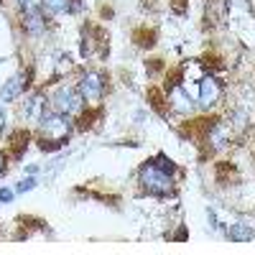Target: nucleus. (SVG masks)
<instances>
[{
  "mask_svg": "<svg viewBox=\"0 0 255 255\" xmlns=\"http://www.w3.org/2000/svg\"><path fill=\"white\" fill-rule=\"evenodd\" d=\"M23 87H26V74H15L13 79L5 82V87L0 90V97H3L5 102H10V100H15L20 95V90H23Z\"/></svg>",
  "mask_w": 255,
  "mask_h": 255,
  "instance_id": "nucleus-6",
  "label": "nucleus"
},
{
  "mask_svg": "<svg viewBox=\"0 0 255 255\" xmlns=\"http://www.w3.org/2000/svg\"><path fill=\"white\" fill-rule=\"evenodd\" d=\"M41 133H44V143L49 140V148H56V145H61V140L69 135V130H72V123H69V118L67 115H61V113H44L41 115Z\"/></svg>",
  "mask_w": 255,
  "mask_h": 255,
  "instance_id": "nucleus-2",
  "label": "nucleus"
},
{
  "mask_svg": "<svg viewBox=\"0 0 255 255\" xmlns=\"http://www.w3.org/2000/svg\"><path fill=\"white\" fill-rule=\"evenodd\" d=\"M79 90H82V97H87V100H100L102 97V90H105V84H102V77L100 74H87L82 79L79 84Z\"/></svg>",
  "mask_w": 255,
  "mask_h": 255,
  "instance_id": "nucleus-5",
  "label": "nucleus"
},
{
  "mask_svg": "<svg viewBox=\"0 0 255 255\" xmlns=\"http://www.w3.org/2000/svg\"><path fill=\"white\" fill-rule=\"evenodd\" d=\"M33 184H36L33 179H26V181H20V184H18V191H28V189H33Z\"/></svg>",
  "mask_w": 255,
  "mask_h": 255,
  "instance_id": "nucleus-10",
  "label": "nucleus"
},
{
  "mask_svg": "<svg viewBox=\"0 0 255 255\" xmlns=\"http://www.w3.org/2000/svg\"><path fill=\"white\" fill-rule=\"evenodd\" d=\"M220 82L215 77H202L199 82V105L202 108H212L217 100H220Z\"/></svg>",
  "mask_w": 255,
  "mask_h": 255,
  "instance_id": "nucleus-4",
  "label": "nucleus"
},
{
  "mask_svg": "<svg viewBox=\"0 0 255 255\" xmlns=\"http://www.w3.org/2000/svg\"><path fill=\"white\" fill-rule=\"evenodd\" d=\"M51 105L54 110L61 113V115H72V113H79L82 110V95L69 90V87H59L51 97Z\"/></svg>",
  "mask_w": 255,
  "mask_h": 255,
  "instance_id": "nucleus-3",
  "label": "nucleus"
},
{
  "mask_svg": "<svg viewBox=\"0 0 255 255\" xmlns=\"http://www.w3.org/2000/svg\"><path fill=\"white\" fill-rule=\"evenodd\" d=\"M3 125H5V113L0 110V130H3Z\"/></svg>",
  "mask_w": 255,
  "mask_h": 255,
  "instance_id": "nucleus-12",
  "label": "nucleus"
},
{
  "mask_svg": "<svg viewBox=\"0 0 255 255\" xmlns=\"http://www.w3.org/2000/svg\"><path fill=\"white\" fill-rule=\"evenodd\" d=\"M174 166H166V161H148L143 168H140V184L151 191V194H168L174 189Z\"/></svg>",
  "mask_w": 255,
  "mask_h": 255,
  "instance_id": "nucleus-1",
  "label": "nucleus"
},
{
  "mask_svg": "<svg viewBox=\"0 0 255 255\" xmlns=\"http://www.w3.org/2000/svg\"><path fill=\"white\" fill-rule=\"evenodd\" d=\"M41 5L49 13H67L72 10V0H41Z\"/></svg>",
  "mask_w": 255,
  "mask_h": 255,
  "instance_id": "nucleus-8",
  "label": "nucleus"
},
{
  "mask_svg": "<svg viewBox=\"0 0 255 255\" xmlns=\"http://www.w3.org/2000/svg\"><path fill=\"white\" fill-rule=\"evenodd\" d=\"M13 199V191L10 189H0V202H10Z\"/></svg>",
  "mask_w": 255,
  "mask_h": 255,
  "instance_id": "nucleus-11",
  "label": "nucleus"
},
{
  "mask_svg": "<svg viewBox=\"0 0 255 255\" xmlns=\"http://www.w3.org/2000/svg\"><path fill=\"white\" fill-rule=\"evenodd\" d=\"M3 171H5V158L0 156V174H3Z\"/></svg>",
  "mask_w": 255,
  "mask_h": 255,
  "instance_id": "nucleus-13",
  "label": "nucleus"
},
{
  "mask_svg": "<svg viewBox=\"0 0 255 255\" xmlns=\"http://www.w3.org/2000/svg\"><path fill=\"white\" fill-rule=\"evenodd\" d=\"M23 115L31 118V120H41V115H44V102H41V97H31L26 105H23Z\"/></svg>",
  "mask_w": 255,
  "mask_h": 255,
  "instance_id": "nucleus-7",
  "label": "nucleus"
},
{
  "mask_svg": "<svg viewBox=\"0 0 255 255\" xmlns=\"http://www.w3.org/2000/svg\"><path fill=\"white\" fill-rule=\"evenodd\" d=\"M230 238L232 240H250L253 238V230H245L243 225H235V227H230Z\"/></svg>",
  "mask_w": 255,
  "mask_h": 255,
  "instance_id": "nucleus-9",
  "label": "nucleus"
}]
</instances>
